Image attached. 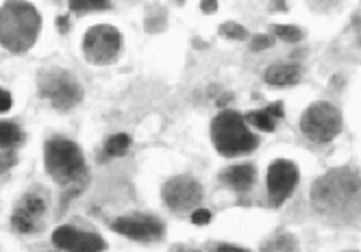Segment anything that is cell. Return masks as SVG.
<instances>
[{
    "label": "cell",
    "instance_id": "cell-1",
    "mask_svg": "<svg viewBox=\"0 0 361 252\" xmlns=\"http://www.w3.org/2000/svg\"><path fill=\"white\" fill-rule=\"evenodd\" d=\"M312 203L331 220H357L361 215V174L350 168L329 170L314 183Z\"/></svg>",
    "mask_w": 361,
    "mask_h": 252
},
{
    "label": "cell",
    "instance_id": "cell-2",
    "mask_svg": "<svg viewBox=\"0 0 361 252\" xmlns=\"http://www.w3.org/2000/svg\"><path fill=\"white\" fill-rule=\"evenodd\" d=\"M42 31V15L31 3H5L0 7V44L22 55L35 44Z\"/></svg>",
    "mask_w": 361,
    "mask_h": 252
},
{
    "label": "cell",
    "instance_id": "cell-3",
    "mask_svg": "<svg viewBox=\"0 0 361 252\" xmlns=\"http://www.w3.org/2000/svg\"><path fill=\"white\" fill-rule=\"evenodd\" d=\"M44 165L57 185L79 187L87 181V163L79 144L63 137L48 139L44 146Z\"/></svg>",
    "mask_w": 361,
    "mask_h": 252
},
{
    "label": "cell",
    "instance_id": "cell-4",
    "mask_svg": "<svg viewBox=\"0 0 361 252\" xmlns=\"http://www.w3.org/2000/svg\"><path fill=\"white\" fill-rule=\"evenodd\" d=\"M212 141L224 157H235L257 148V139L246 126V120L238 111H220L212 122Z\"/></svg>",
    "mask_w": 361,
    "mask_h": 252
},
{
    "label": "cell",
    "instance_id": "cell-5",
    "mask_svg": "<svg viewBox=\"0 0 361 252\" xmlns=\"http://www.w3.org/2000/svg\"><path fill=\"white\" fill-rule=\"evenodd\" d=\"M39 94L59 111H68L83 100V89L70 72L53 68L39 74Z\"/></svg>",
    "mask_w": 361,
    "mask_h": 252
},
{
    "label": "cell",
    "instance_id": "cell-6",
    "mask_svg": "<svg viewBox=\"0 0 361 252\" xmlns=\"http://www.w3.org/2000/svg\"><path fill=\"white\" fill-rule=\"evenodd\" d=\"M300 131L318 144L333 141L342 131V111L331 103L309 105L300 118Z\"/></svg>",
    "mask_w": 361,
    "mask_h": 252
},
{
    "label": "cell",
    "instance_id": "cell-7",
    "mask_svg": "<svg viewBox=\"0 0 361 252\" xmlns=\"http://www.w3.org/2000/svg\"><path fill=\"white\" fill-rule=\"evenodd\" d=\"M122 48V35L109 24H96L83 37V55L90 63L107 65L111 63Z\"/></svg>",
    "mask_w": 361,
    "mask_h": 252
},
{
    "label": "cell",
    "instance_id": "cell-8",
    "mask_svg": "<svg viewBox=\"0 0 361 252\" xmlns=\"http://www.w3.org/2000/svg\"><path fill=\"white\" fill-rule=\"evenodd\" d=\"M164 203L174 213H188L194 209H200L202 203V187L192 176H172L164 185Z\"/></svg>",
    "mask_w": 361,
    "mask_h": 252
},
{
    "label": "cell",
    "instance_id": "cell-9",
    "mask_svg": "<svg viewBox=\"0 0 361 252\" xmlns=\"http://www.w3.org/2000/svg\"><path fill=\"white\" fill-rule=\"evenodd\" d=\"M298 179H300V174H298V168L294 161H290V159L272 161L268 168V176H266V187H268L272 203L274 205L286 203V200L294 194Z\"/></svg>",
    "mask_w": 361,
    "mask_h": 252
},
{
    "label": "cell",
    "instance_id": "cell-10",
    "mask_svg": "<svg viewBox=\"0 0 361 252\" xmlns=\"http://www.w3.org/2000/svg\"><path fill=\"white\" fill-rule=\"evenodd\" d=\"M109 226H111V231L135 241H154L166 235L164 222L154 215H124V218H116L114 222H109Z\"/></svg>",
    "mask_w": 361,
    "mask_h": 252
},
{
    "label": "cell",
    "instance_id": "cell-11",
    "mask_svg": "<svg viewBox=\"0 0 361 252\" xmlns=\"http://www.w3.org/2000/svg\"><path fill=\"white\" fill-rule=\"evenodd\" d=\"M44 215H46V198L37 191H31L16 205L11 215V226L16 233L31 235L44 226Z\"/></svg>",
    "mask_w": 361,
    "mask_h": 252
},
{
    "label": "cell",
    "instance_id": "cell-12",
    "mask_svg": "<svg viewBox=\"0 0 361 252\" xmlns=\"http://www.w3.org/2000/svg\"><path fill=\"white\" fill-rule=\"evenodd\" d=\"M53 244L63 252H102L107 248L98 233L81 231L74 226H59L53 231Z\"/></svg>",
    "mask_w": 361,
    "mask_h": 252
},
{
    "label": "cell",
    "instance_id": "cell-13",
    "mask_svg": "<svg viewBox=\"0 0 361 252\" xmlns=\"http://www.w3.org/2000/svg\"><path fill=\"white\" fill-rule=\"evenodd\" d=\"M302 77V68L298 63H290V61H279L274 65H270L264 74L266 83L274 85V87H286V85H296Z\"/></svg>",
    "mask_w": 361,
    "mask_h": 252
},
{
    "label": "cell",
    "instance_id": "cell-14",
    "mask_svg": "<svg viewBox=\"0 0 361 252\" xmlns=\"http://www.w3.org/2000/svg\"><path fill=\"white\" fill-rule=\"evenodd\" d=\"M255 179H257V170L250 163H240V165H233V168H226L220 174V181L226 187L235 189V191H248L252 187Z\"/></svg>",
    "mask_w": 361,
    "mask_h": 252
},
{
    "label": "cell",
    "instance_id": "cell-15",
    "mask_svg": "<svg viewBox=\"0 0 361 252\" xmlns=\"http://www.w3.org/2000/svg\"><path fill=\"white\" fill-rule=\"evenodd\" d=\"M281 118H283V105L281 103H274L266 109H257V111H250L244 115V120L248 124H252L255 129H259L264 133H272Z\"/></svg>",
    "mask_w": 361,
    "mask_h": 252
},
{
    "label": "cell",
    "instance_id": "cell-16",
    "mask_svg": "<svg viewBox=\"0 0 361 252\" xmlns=\"http://www.w3.org/2000/svg\"><path fill=\"white\" fill-rule=\"evenodd\" d=\"M24 139V133L20 131V126L11 124V122H0V148H13Z\"/></svg>",
    "mask_w": 361,
    "mask_h": 252
},
{
    "label": "cell",
    "instance_id": "cell-17",
    "mask_svg": "<svg viewBox=\"0 0 361 252\" xmlns=\"http://www.w3.org/2000/svg\"><path fill=\"white\" fill-rule=\"evenodd\" d=\"M262 252H298V244L292 235H279L262 246Z\"/></svg>",
    "mask_w": 361,
    "mask_h": 252
},
{
    "label": "cell",
    "instance_id": "cell-18",
    "mask_svg": "<svg viewBox=\"0 0 361 252\" xmlns=\"http://www.w3.org/2000/svg\"><path fill=\"white\" fill-rule=\"evenodd\" d=\"M128 146H131V137H128L126 133H118V135H111L105 144V155L107 157H120L124 155Z\"/></svg>",
    "mask_w": 361,
    "mask_h": 252
},
{
    "label": "cell",
    "instance_id": "cell-19",
    "mask_svg": "<svg viewBox=\"0 0 361 252\" xmlns=\"http://www.w3.org/2000/svg\"><path fill=\"white\" fill-rule=\"evenodd\" d=\"M272 33H274L279 39L288 42V44H298V42L305 37L302 29L294 27V24H274V27H272Z\"/></svg>",
    "mask_w": 361,
    "mask_h": 252
},
{
    "label": "cell",
    "instance_id": "cell-20",
    "mask_svg": "<svg viewBox=\"0 0 361 252\" xmlns=\"http://www.w3.org/2000/svg\"><path fill=\"white\" fill-rule=\"evenodd\" d=\"M220 35L240 42V39H246V29L240 27V24H235V22H224L220 27Z\"/></svg>",
    "mask_w": 361,
    "mask_h": 252
},
{
    "label": "cell",
    "instance_id": "cell-21",
    "mask_svg": "<svg viewBox=\"0 0 361 252\" xmlns=\"http://www.w3.org/2000/svg\"><path fill=\"white\" fill-rule=\"evenodd\" d=\"M70 9L81 13V11H105V9H111L109 3H83V0H79V3H70Z\"/></svg>",
    "mask_w": 361,
    "mask_h": 252
},
{
    "label": "cell",
    "instance_id": "cell-22",
    "mask_svg": "<svg viewBox=\"0 0 361 252\" xmlns=\"http://www.w3.org/2000/svg\"><path fill=\"white\" fill-rule=\"evenodd\" d=\"M272 44H274V37L272 35H257V37H252L250 48L252 50H264V48H270Z\"/></svg>",
    "mask_w": 361,
    "mask_h": 252
},
{
    "label": "cell",
    "instance_id": "cell-23",
    "mask_svg": "<svg viewBox=\"0 0 361 252\" xmlns=\"http://www.w3.org/2000/svg\"><path fill=\"white\" fill-rule=\"evenodd\" d=\"M9 109H11V94L0 87V113H5Z\"/></svg>",
    "mask_w": 361,
    "mask_h": 252
},
{
    "label": "cell",
    "instance_id": "cell-24",
    "mask_svg": "<svg viewBox=\"0 0 361 252\" xmlns=\"http://www.w3.org/2000/svg\"><path fill=\"white\" fill-rule=\"evenodd\" d=\"M192 220H194V224H207L212 220V213L207 209H196L194 215H192Z\"/></svg>",
    "mask_w": 361,
    "mask_h": 252
},
{
    "label": "cell",
    "instance_id": "cell-25",
    "mask_svg": "<svg viewBox=\"0 0 361 252\" xmlns=\"http://www.w3.org/2000/svg\"><path fill=\"white\" fill-rule=\"evenodd\" d=\"M13 163H16V157H13V153H5L3 157H0V172L9 170Z\"/></svg>",
    "mask_w": 361,
    "mask_h": 252
},
{
    "label": "cell",
    "instance_id": "cell-26",
    "mask_svg": "<svg viewBox=\"0 0 361 252\" xmlns=\"http://www.w3.org/2000/svg\"><path fill=\"white\" fill-rule=\"evenodd\" d=\"M214 252H248V250L240 248V246H231V244H220L214 248Z\"/></svg>",
    "mask_w": 361,
    "mask_h": 252
},
{
    "label": "cell",
    "instance_id": "cell-27",
    "mask_svg": "<svg viewBox=\"0 0 361 252\" xmlns=\"http://www.w3.org/2000/svg\"><path fill=\"white\" fill-rule=\"evenodd\" d=\"M202 9H204V11H216L218 5H216V3H202Z\"/></svg>",
    "mask_w": 361,
    "mask_h": 252
}]
</instances>
